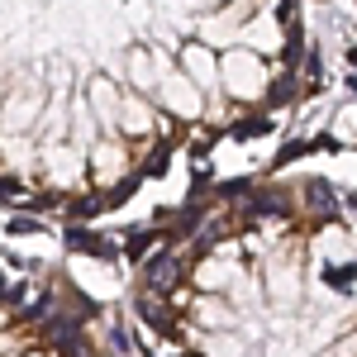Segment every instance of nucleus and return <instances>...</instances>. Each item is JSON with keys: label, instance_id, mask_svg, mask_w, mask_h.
I'll return each instance as SVG.
<instances>
[{"label": "nucleus", "instance_id": "obj_1", "mask_svg": "<svg viewBox=\"0 0 357 357\" xmlns=\"http://www.w3.org/2000/svg\"><path fill=\"white\" fill-rule=\"evenodd\" d=\"M319 100L305 0H5V215L100 229L143 205L167 234L262 181L252 148Z\"/></svg>", "mask_w": 357, "mask_h": 357}, {"label": "nucleus", "instance_id": "obj_2", "mask_svg": "<svg viewBox=\"0 0 357 357\" xmlns=\"http://www.w3.org/2000/svg\"><path fill=\"white\" fill-rule=\"evenodd\" d=\"M138 357H357V186L272 172L134 267Z\"/></svg>", "mask_w": 357, "mask_h": 357}, {"label": "nucleus", "instance_id": "obj_3", "mask_svg": "<svg viewBox=\"0 0 357 357\" xmlns=\"http://www.w3.org/2000/svg\"><path fill=\"white\" fill-rule=\"evenodd\" d=\"M119 262L67 252L62 267L5 257V357H114L119 324H105V301Z\"/></svg>", "mask_w": 357, "mask_h": 357}]
</instances>
